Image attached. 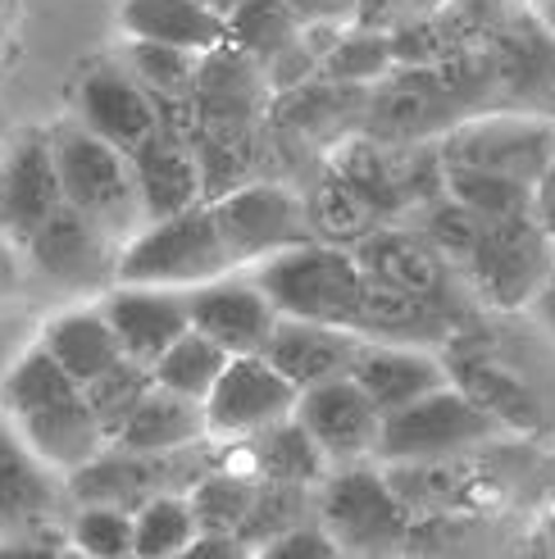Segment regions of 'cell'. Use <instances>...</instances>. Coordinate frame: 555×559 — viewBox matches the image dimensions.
<instances>
[{
	"instance_id": "cell-43",
	"label": "cell",
	"mask_w": 555,
	"mask_h": 559,
	"mask_svg": "<svg viewBox=\"0 0 555 559\" xmlns=\"http://www.w3.org/2000/svg\"><path fill=\"white\" fill-rule=\"evenodd\" d=\"M151 386H155L151 365L123 355V359H115V365H109L105 373H96L92 382H82V396H87V405H92V414H96V424L105 428V437L115 441Z\"/></svg>"
},
{
	"instance_id": "cell-11",
	"label": "cell",
	"mask_w": 555,
	"mask_h": 559,
	"mask_svg": "<svg viewBox=\"0 0 555 559\" xmlns=\"http://www.w3.org/2000/svg\"><path fill=\"white\" fill-rule=\"evenodd\" d=\"M492 73V109L555 119V33L538 19L529 0L501 19V27L483 41Z\"/></svg>"
},
{
	"instance_id": "cell-33",
	"label": "cell",
	"mask_w": 555,
	"mask_h": 559,
	"mask_svg": "<svg viewBox=\"0 0 555 559\" xmlns=\"http://www.w3.org/2000/svg\"><path fill=\"white\" fill-rule=\"evenodd\" d=\"M42 346L60 359L78 386L105 373L115 359H123V346L115 337V328H109V319L101 314V305H78V310L55 314L42 328Z\"/></svg>"
},
{
	"instance_id": "cell-13",
	"label": "cell",
	"mask_w": 555,
	"mask_h": 559,
	"mask_svg": "<svg viewBox=\"0 0 555 559\" xmlns=\"http://www.w3.org/2000/svg\"><path fill=\"white\" fill-rule=\"evenodd\" d=\"M460 119L464 109L437 64H397L369 87L359 132L378 136V142H437Z\"/></svg>"
},
{
	"instance_id": "cell-27",
	"label": "cell",
	"mask_w": 555,
	"mask_h": 559,
	"mask_svg": "<svg viewBox=\"0 0 555 559\" xmlns=\"http://www.w3.org/2000/svg\"><path fill=\"white\" fill-rule=\"evenodd\" d=\"M137 195H142L146 223L151 218H169L187 205H201V169H197V151L187 136H174L155 128L142 146L128 155Z\"/></svg>"
},
{
	"instance_id": "cell-31",
	"label": "cell",
	"mask_w": 555,
	"mask_h": 559,
	"mask_svg": "<svg viewBox=\"0 0 555 559\" xmlns=\"http://www.w3.org/2000/svg\"><path fill=\"white\" fill-rule=\"evenodd\" d=\"M201 437H210L205 401H191V396H182V391H169V386L155 382L142 396V405L132 409L123 432L109 445L142 451V455H160V451H178V445H191Z\"/></svg>"
},
{
	"instance_id": "cell-4",
	"label": "cell",
	"mask_w": 555,
	"mask_h": 559,
	"mask_svg": "<svg viewBox=\"0 0 555 559\" xmlns=\"http://www.w3.org/2000/svg\"><path fill=\"white\" fill-rule=\"evenodd\" d=\"M251 269L264 296L278 305V314L351 328L359 287H365V269L355 264L346 246H328L310 237V241L273 250V255H264Z\"/></svg>"
},
{
	"instance_id": "cell-49",
	"label": "cell",
	"mask_w": 555,
	"mask_h": 559,
	"mask_svg": "<svg viewBox=\"0 0 555 559\" xmlns=\"http://www.w3.org/2000/svg\"><path fill=\"white\" fill-rule=\"evenodd\" d=\"M315 73H319V50L305 41V27H300V37H296L292 46H283V50H278L273 60L264 64L269 92H287V87H296V82L315 78Z\"/></svg>"
},
{
	"instance_id": "cell-24",
	"label": "cell",
	"mask_w": 555,
	"mask_h": 559,
	"mask_svg": "<svg viewBox=\"0 0 555 559\" xmlns=\"http://www.w3.org/2000/svg\"><path fill=\"white\" fill-rule=\"evenodd\" d=\"M351 332H359L365 342H397V346H447L460 323L451 314H441L437 305L397 292L365 273V287H359L355 314H351Z\"/></svg>"
},
{
	"instance_id": "cell-9",
	"label": "cell",
	"mask_w": 555,
	"mask_h": 559,
	"mask_svg": "<svg viewBox=\"0 0 555 559\" xmlns=\"http://www.w3.org/2000/svg\"><path fill=\"white\" fill-rule=\"evenodd\" d=\"M351 255L369 277H378V283L437 305V310L451 314L460 328L474 323L479 300H474V292H469L464 273L441 255L414 223H378L369 237H359L351 246Z\"/></svg>"
},
{
	"instance_id": "cell-15",
	"label": "cell",
	"mask_w": 555,
	"mask_h": 559,
	"mask_svg": "<svg viewBox=\"0 0 555 559\" xmlns=\"http://www.w3.org/2000/svg\"><path fill=\"white\" fill-rule=\"evenodd\" d=\"M219 237H224L228 255L237 269H251L264 255L296 241H310V228H305V210H300V191L278 182V178H251L237 191L210 201Z\"/></svg>"
},
{
	"instance_id": "cell-20",
	"label": "cell",
	"mask_w": 555,
	"mask_h": 559,
	"mask_svg": "<svg viewBox=\"0 0 555 559\" xmlns=\"http://www.w3.org/2000/svg\"><path fill=\"white\" fill-rule=\"evenodd\" d=\"M64 205L60 169H55L50 132H27L0 159V237L23 246L42 223Z\"/></svg>"
},
{
	"instance_id": "cell-56",
	"label": "cell",
	"mask_w": 555,
	"mask_h": 559,
	"mask_svg": "<svg viewBox=\"0 0 555 559\" xmlns=\"http://www.w3.org/2000/svg\"><path fill=\"white\" fill-rule=\"evenodd\" d=\"M529 5L538 10V19L551 27V33H555V0H529Z\"/></svg>"
},
{
	"instance_id": "cell-28",
	"label": "cell",
	"mask_w": 555,
	"mask_h": 559,
	"mask_svg": "<svg viewBox=\"0 0 555 559\" xmlns=\"http://www.w3.org/2000/svg\"><path fill=\"white\" fill-rule=\"evenodd\" d=\"M10 424L19 428V437L33 445V451L50 468H60L64 478H69L73 468L87 464V460H96L105 445H109V437L96 424L87 396H82V386L69 391V396H60L55 405H42L33 414H23V418H10Z\"/></svg>"
},
{
	"instance_id": "cell-29",
	"label": "cell",
	"mask_w": 555,
	"mask_h": 559,
	"mask_svg": "<svg viewBox=\"0 0 555 559\" xmlns=\"http://www.w3.org/2000/svg\"><path fill=\"white\" fill-rule=\"evenodd\" d=\"M233 445V464L251 468L256 478H269V483H300V487H319L323 473L332 468L328 455L319 451V441L305 432V424L296 414L287 418H273V424L256 428L251 437H237L228 441Z\"/></svg>"
},
{
	"instance_id": "cell-22",
	"label": "cell",
	"mask_w": 555,
	"mask_h": 559,
	"mask_svg": "<svg viewBox=\"0 0 555 559\" xmlns=\"http://www.w3.org/2000/svg\"><path fill=\"white\" fill-rule=\"evenodd\" d=\"M359 346L365 337L342 323H319V319H292V314H278L269 342H264V359L283 373L296 391L328 382V378H342L351 373Z\"/></svg>"
},
{
	"instance_id": "cell-51",
	"label": "cell",
	"mask_w": 555,
	"mask_h": 559,
	"mask_svg": "<svg viewBox=\"0 0 555 559\" xmlns=\"http://www.w3.org/2000/svg\"><path fill=\"white\" fill-rule=\"evenodd\" d=\"M533 214H538V223L555 237V155H551V164L542 169V178L533 182Z\"/></svg>"
},
{
	"instance_id": "cell-16",
	"label": "cell",
	"mask_w": 555,
	"mask_h": 559,
	"mask_svg": "<svg viewBox=\"0 0 555 559\" xmlns=\"http://www.w3.org/2000/svg\"><path fill=\"white\" fill-rule=\"evenodd\" d=\"M296 396L300 391L264 355H233L205 396L210 437L219 441L251 437L256 428L273 424V418H287L296 409Z\"/></svg>"
},
{
	"instance_id": "cell-18",
	"label": "cell",
	"mask_w": 555,
	"mask_h": 559,
	"mask_svg": "<svg viewBox=\"0 0 555 559\" xmlns=\"http://www.w3.org/2000/svg\"><path fill=\"white\" fill-rule=\"evenodd\" d=\"M305 432L319 441V451L328 455V464H355V460H374L378 451V432H382V409L365 396L351 373L328 378L305 386L292 409Z\"/></svg>"
},
{
	"instance_id": "cell-21",
	"label": "cell",
	"mask_w": 555,
	"mask_h": 559,
	"mask_svg": "<svg viewBox=\"0 0 555 559\" xmlns=\"http://www.w3.org/2000/svg\"><path fill=\"white\" fill-rule=\"evenodd\" d=\"M101 314L115 328V337L128 359H155L169 350L182 332L191 328L187 314V292L182 287H155V283H115L101 292Z\"/></svg>"
},
{
	"instance_id": "cell-1",
	"label": "cell",
	"mask_w": 555,
	"mask_h": 559,
	"mask_svg": "<svg viewBox=\"0 0 555 559\" xmlns=\"http://www.w3.org/2000/svg\"><path fill=\"white\" fill-rule=\"evenodd\" d=\"M328 164L382 214V223H405L447 195L437 142H378L369 132H351L328 151Z\"/></svg>"
},
{
	"instance_id": "cell-40",
	"label": "cell",
	"mask_w": 555,
	"mask_h": 559,
	"mask_svg": "<svg viewBox=\"0 0 555 559\" xmlns=\"http://www.w3.org/2000/svg\"><path fill=\"white\" fill-rule=\"evenodd\" d=\"M228 359H233V355L219 346V342H210L205 332H197V328H187L182 337L151 365V373H155L160 386L182 391V396H191V401H205L210 386L219 382V373H224Z\"/></svg>"
},
{
	"instance_id": "cell-39",
	"label": "cell",
	"mask_w": 555,
	"mask_h": 559,
	"mask_svg": "<svg viewBox=\"0 0 555 559\" xmlns=\"http://www.w3.org/2000/svg\"><path fill=\"white\" fill-rule=\"evenodd\" d=\"M197 151V169H201V201H219V195L237 191L241 182L264 178L260 159H264V132L256 136H191Z\"/></svg>"
},
{
	"instance_id": "cell-41",
	"label": "cell",
	"mask_w": 555,
	"mask_h": 559,
	"mask_svg": "<svg viewBox=\"0 0 555 559\" xmlns=\"http://www.w3.org/2000/svg\"><path fill=\"white\" fill-rule=\"evenodd\" d=\"M447 195L460 201L464 210H474L483 223L533 214V182L487 174V169H469V164H447Z\"/></svg>"
},
{
	"instance_id": "cell-19",
	"label": "cell",
	"mask_w": 555,
	"mask_h": 559,
	"mask_svg": "<svg viewBox=\"0 0 555 559\" xmlns=\"http://www.w3.org/2000/svg\"><path fill=\"white\" fill-rule=\"evenodd\" d=\"M187 314H191V328L205 332L228 355H260L278 323V305L264 296V287L251 273L233 269L224 277L187 287Z\"/></svg>"
},
{
	"instance_id": "cell-6",
	"label": "cell",
	"mask_w": 555,
	"mask_h": 559,
	"mask_svg": "<svg viewBox=\"0 0 555 559\" xmlns=\"http://www.w3.org/2000/svg\"><path fill=\"white\" fill-rule=\"evenodd\" d=\"M506 428L469 396L464 386L447 382L428 396L410 401L392 414H382L378 432V464H405V460H469L496 441Z\"/></svg>"
},
{
	"instance_id": "cell-55",
	"label": "cell",
	"mask_w": 555,
	"mask_h": 559,
	"mask_svg": "<svg viewBox=\"0 0 555 559\" xmlns=\"http://www.w3.org/2000/svg\"><path fill=\"white\" fill-rule=\"evenodd\" d=\"M441 5V0H397V19H392V27L401 23V19H420V14H433Z\"/></svg>"
},
{
	"instance_id": "cell-14",
	"label": "cell",
	"mask_w": 555,
	"mask_h": 559,
	"mask_svg": "<svg viewBox=\"0 0 555 559\" xmlns=\"http://www.w3.org/2000/svg\"><path fill=\"white\" fill-rule=\"evenodd\" d=\"M269 82L264 64L241 46L219 41L201 50L191 109H197V136H256L269 119Z\"/></svg>"
},
{
	"instance_id": "cell-54",
	"label": "cell",
	"mask_w": 555,
	"mask_h": 559,
	"mask_svg": "<svg viewBox=\"0 0 555 559\" xmlns=\"http://www.w3.org/2000/svg\"><path fill=\"white\" fill-rule=\"evenodd\" d=\"M533 314H538V323L551 332V342H555V264H551V277H546L542 296L533 300Z\"/></svg>"
},
{
	"instance_id": "cell-5",
	"label": "cell",
	"mask_w": 555,
	"mask_h": 559,
	"mask_svg": "<svg viewBox=\"0 0 555 559\" xmlns=\"http://www.w3.org/2000/svg\"><path fill=\"white\" fill-rule=\"evenodd\" d=\"M233 255L219 237L214 210L187 205L169 218H151L142 233L128 237L119 250V277L115 283H155V287H197L210 277L233 273Z\"/></svg>"
},
{
	"instance_id": "cell-48",
	"label": "cell",
	"mask_w": 555,
	"mask_h": 559,
	"mask_svg": "<svg viewBox=\"0 0 555 559\" xmlns=\"http://www.w3.org/2000/svg\"><path fill=\"white\" fill-rule=\"evenodd\" d=\"M260 555H264V559H332V555H342V550H338V542L328 537V527H323L319 514H315V519L296 523L292 533H283L278 542H269Z\"/></svg>"
},
{
	"instance_id": "cell-46",
	"label": "cell",
	"mask_w": 555,
	"mask_h": 559,
	"mask_svg": "<svg viewBox=\"0 0 555 559\" xmlns=\"http://www.w3.org/2000/svg\"><path fill=\"white\" fill-rule=\"evenodd\" d=\"M69 550L92 559H128L132 555V510L119 506H73L64 523Z\"/></svg>"
},
{
	"instance_id": "cell-47",
	"label": "cell",
	"mask_w": 555,
	"mask_h": 559,
	"mask_svg": "<svg viewBox=\"0 0 555 559\" xmlns=\"http://www.w3.org/2000/svg\"><path fill=\"white\" fill-rule=\"evenodd\" d=\"M405 223H414V228H420L460 273H464L469 255H474V246H479V237H483V228H487V223H483L474 210H464L460 201H451V195H441V201L424 205L420 214H410Z\"/></svg>"
},
{
	"instance_id": "cell-37",
	"label": "cell",
	"mask_w": 555,
	"mask_h": 559,
	"mask_svg": "<svg viewBox=\"0 0 555 559\" xmlns=\"http://www.w3.org/2000/svg\"><path fill=\"white\" fill-rule=\"evenodd\" d=\"M315 519V487H300V483H256V500H251V514L237 527V542L246 546V555H260L269 542H278L283 533H292L296 523Z\"/></svg>"
},
{
	"instance_id": "cell-38",
	"label": "cell",
	"mask_w": 555,
	"mask_h": 559,
	"mask_svg": "<svg viewBox=\"0 0 555 559\" xmlns=\"http://www.w3.org/2000/svg\"><path fill=\"white\" fill-rule=\"evenodd\" d=\"M197 537L187 491H160L132 510V555L137 559H182L187 542Z\"/></svg>"
},
{
	"instance_id": "cell-10",
	"label": "cell",
	"mask_w": 555,
	"mask_h": 559,
	"mask_svg": "<svg viewBox=\"0 0 555 559\" xmlns=\"http://www.w3.org/2000/svg\"><path fill=\"white\" fill-rule=\"evenodd\" d=\"M437 151L441 164H469V169L538 182L555 155V119L519 115V109H483V115H469L451 132H441Z\"/></svg>"
},
{
	"instance_id": "cell-58",
	"label": "cell",
	"mask_w": 555,
	"mask_h": 559,
	"mask_svg": "<svg viewBox=\"0 0 555 559\" xmlns=\"http://www.w3.org/2000/svg\"><path fill=\"white\" fill-rule=\"evenodd\" d=\"M0 146H5V123H0Z\"/></svg>"
},
{
	"instance_id": "cell-30",
	"label": "cell",
	"mask_w": 555,
	"mask_h": 559,
	"mask_svg": "<svg viewBox=\"0 0 555 559\" xmlns=\"http://www.w3.org/2000/svg\"><path fill=\"white\" fill-rule=\"evenodd\" d=\"M300 210H305V228H310L315 241H328V246H355L359 237H369L382 214L359 195L332 164L315 169L300 187Z\"/></svg>"
},
{
	"instance_id": "cell-17",
	"label": "cell",
	"mask_w": 555,
	"mask_h": 559,
	"mask_svg": "<svg viewBox=\"0 0 555 559\" xmlns=\"http://www.w3.org/2000/svg\"><path fill=\"white\" fill-rule=\"evenodd\" d=\"M365 100L369 87H355V82H338V78H305L287 92H273L269 96V128L292 136V142L310 146L319 155H328L342 136L359 132L365 123Z\"/></svg>"
},
{
	"instance_id": "cell-35",
	"label": "cell",
	"mask_w": 555,
	"mask_h": 559,
	"mask_svg": "<svg viewBox=\"0 0 555 559\" xmlns=\"http://www.w3.org/2000/svg\"><path fill=\"white\" fill-rule=\"evenodd\" d=\"M256 473L241 468L233 460H219L205 478L187 491V506L191 519H197V533H233L251 514V500H256Z\"/></svg>"
},
{
	"instance_id": "cell-12",
	"label": "cell",
	"mask_w": 555,
	"mask_h": 559,
	"mask_svg": "<svg viewBox=\"0 0 555 559\" xmlns=\"http://www.w3.org/2000/svg\"><path fill=\"white\" fill-rule=\"evenodd\" d=\"M119 250H123V241H115L101 223H92L87 214H78L64 201L23 241V260L33 264L50 287L78 292V296H101L105 287H115V277H119Z\"/></svg>"
},
{
	"instance_id": "cell-57",
	"label": "cell",
	"mask_w": 555,
	"mask_h": 559,
	"mask_svg": "<svg viewBox=\"0 0 555 559\" xmlns=\"http://www.w3.org/2000/svg\"><path fill=\"white\" fill-rule=\"evenodd\" d=\"M201 5H210L214 14H224V19H228V14H233V10L241 5V0H201Z\"/></svg>"
},
{
	"instance_id": "cell-7",
	"label": "cell",
	"mask_w": 555,
	"mask_h": 559,
	"mask_svg": "<svg viewBox=\"0 0 555 559\" xmlns=\"http://www.w3.org/2000/svg\"><path fill=\"white\" fill-rule=\"evenodd\" d=\"M551 264H555V237L538 223V214H515L483 228L474 255L464 264V283L483 310L523 314L542 296Z\"/></svg>"
},
{
	"instance_id": "cell-25",
	"label": "cell",
	"mask_w": 555,
	"mask_h": 559,
	"mask_svg": "<svg viewBox=\"0 0 555 559\" xmlns=\"http://www.w3.org/2000/svg\"><path fill=\"white\" fill-rule=\"evenodd\" d=\"M351 378L365 386V396L392 414L410 401L428 396V391L447 386L451 373H447V359L428 346H397V342H365L351 365Z\"/></svg>"
},
{
	"instance_id": "cell-50",
	"label": "cell",
	"mask_w": 555,
	"mask_h": 559,
	"mask_svg": "<svg viewBox=\"0 0 555 559\" xmlns=\"http://www.w3.org/2000/svg\"><path fill=\"white\" fill-rule=\"evenodd\" d=\"M292 14L305 23H355V0H287Z\"/></svg>"
},
{
	"instance_id": "cell-44",
	"label": "cell",
	"mask_w": 555,
	"mask_h": 559,
	"mask_svg": "<svg viewBox=\"0 0 555 559\" xmlns=\"http://www.w3.org/2000/svg\"><path fill=\"white\" fill-rule=\"evenodd\" d=\"M296 37H300V19L292 14L287 0H241L228 14V41L241 46L260 64H269Z\"/></svg>"
},
{
	"instance_id": "cell-32",
	"label": "cell",
	"mask_w": 555,
	"mask_h": 559,
	"mask_svg": "<svg viewBox=\"0 0 555 559\" xmlns=\"http://www.w3.org/2000/svg\"><path fill=\"white\" fill-rule=\"evenodd\" d=\"M123 33L142 41H164L182 50H210L228 41V19L214 14L201 0H123Z\"/></svg>"
},
{
	"instance_id": "cell-26",
	"label": "cell",
	"mask_w": 555,
	"mask_h": 559,
	"mask_svg": "<svg viewBox=\"0 0 555 559\" xmlns=\"http://www.w3.org/2000/svg\"><path fill=\"white\" fill-rule=\"evenodd\" d=\"M441 359H447V373L456 386H464L501 428H538V405L501 359H496L487 346L469 342V328H460L456 337L441 346Z\"/></svg>"
},
{
	"instance_id": "cell-8",
	"label": "cell",
	"mask_w": 555,
	"mask_h": 559,
	"mask_svg": "<svg viewBox=\"0 0 555 559\" xmlns=\"http://www.w3.org/2000/svg\"><path fill=\"white\" fill-rule=\"evenodd\" d=\"M69 514V478L50 468L0 414V550H55L46 533H64Z\"/></svg>"
},
{
	"instance_id": "cell-45",
	"label": "cell",
	"mask_w": 555,
	"mask_h": 559,
	"mask_svg": "<svg viewBox=\"0 0 555 559\" xmlns=\"http://www.w3.org/2000/svg\"><path fill=\"white\" fill-rule=\"evenodd\" d=\"M197 60H201L197 50L142 41V37H128V50H123V64L137 73V82L151 96H191V87H197Z\"/></svg>"
},
{
	"instance_id": "cell-2",
	"label": "cell",
	"mask_w": 555,
	"mask_h": 559,
	"mask_svg": "<svg viewBox=\"0 0 555 559\" xmlns=\"http://www.w3.org/2000/svg\"><path fill=\"white\" fill-rule=\"evenodd\" d=\"M50 151H55V169H60L64 201L78 214L101 223L115 241H128L146 228V210H142V195H137L132 164L119 146H109L105 136H96L92 128H82L73 119V123L50 128Z\"/></svg>"
},
{
	"instance_id": "cell-36",
	"label": "cell",
	"mask_w": 555,
	"mask_h": 559,
	"mask_svg": "<svg viewBox=\"0 0 555 559\" xmlns=\"http://www.w3.org/2000/svg\"><path fill=\"white\" fill-rule=\"evenodd\" d=\"M69 391H78V382L69 378V369L42 342H33L10 365V373L0 378V414H5V418H23V414H33L42 405H55L60 396H69Z\"/></svg>"
},
{
	"instance_id": "cell-34",
	"label": "cell",
	"mask_w": 555,
	"mask_h": 559,
	"mask_svg": "<svg viewBox=\"0 0 555 559\" xmlns=\"http://www.w3.org/2000/svg\"><path fill=\"white\" fill-rule=\"evenodd\" d=\"M382 473L414 519H447L464 510L469 491H474L460 460H405V464H382Z\"/></svg>"
},
{
	"instance_id": "cell-53",
	"label": "cell",
	"mask_w": 555,
	"mask_h": 559,
	"mask_svg": "<svg viewBox=\"0 0 555 559\" xmlns=\"http://www.w3.org/2000/svg\"><path fill=\"white\" fill-rule=\"evenodd\" d=\"M397 0H355V23L359 27H392Z\"/></svg>"
},
{
	"instance_id": "cell-52",
	"label": "cell",
	"mask_w": 555,
	"mask_h": 559,
	"mask_svg": "<svg viewBox=\"0 0 555 559\" xmlns=\"http://www.w3.org/2000/svg\"><path fill=\"white\" fill-rule=\"evenodd\" d=\"M23 287V246L0 237V300Z\"/></svg>"
},
{
	"instance_id": "cell-3",
	"label": "cell",
	"mask_w": 555,
	"mask_h": 559,
	"mask_svg": "<svg viewBox=\"0 0 555 559\" xmlns=\"http://www.w3.org/2000/svg\"><path fill=\"white\" fill-rule=\"evenodd\" d=\"M315 514L342 555H392L414 533V514L401 506L378 460L332 464L315 487Z\"/></svg>"
},
{
	"instance_id": "cell-42",
	"label": "cell",
	"mask_w": 555,
	"mask_h": 559,
	"mask_svg": "<svg viewBox=\"0 0 555 559\" xmlns=\"http://www.w3.org/2000/svg\"><path fill=\"white\" fill-rule=\"evenodd\" d=\"M397 69V55H392V33L387 27H342V37L323 50L319 73L323 78H338V82H355V87H374L378 78H387Z\"/></svg>"
},
{
	"instance_id": "cell-23",
	"label": "cell",
	"mask_w": 555,
	"mask_h": 559,
	"mask_svg": "<svg viewBox=\"0 0 555 559\" xmlns=\"http://www.w3.org/2000/svg\"><path fill=\"white\" fill-rule=\"evenodd\" d=\"M78 123L132 155L155 132V100L128 64H96L78 82Z\"/></svg>"
}]
</instances>
